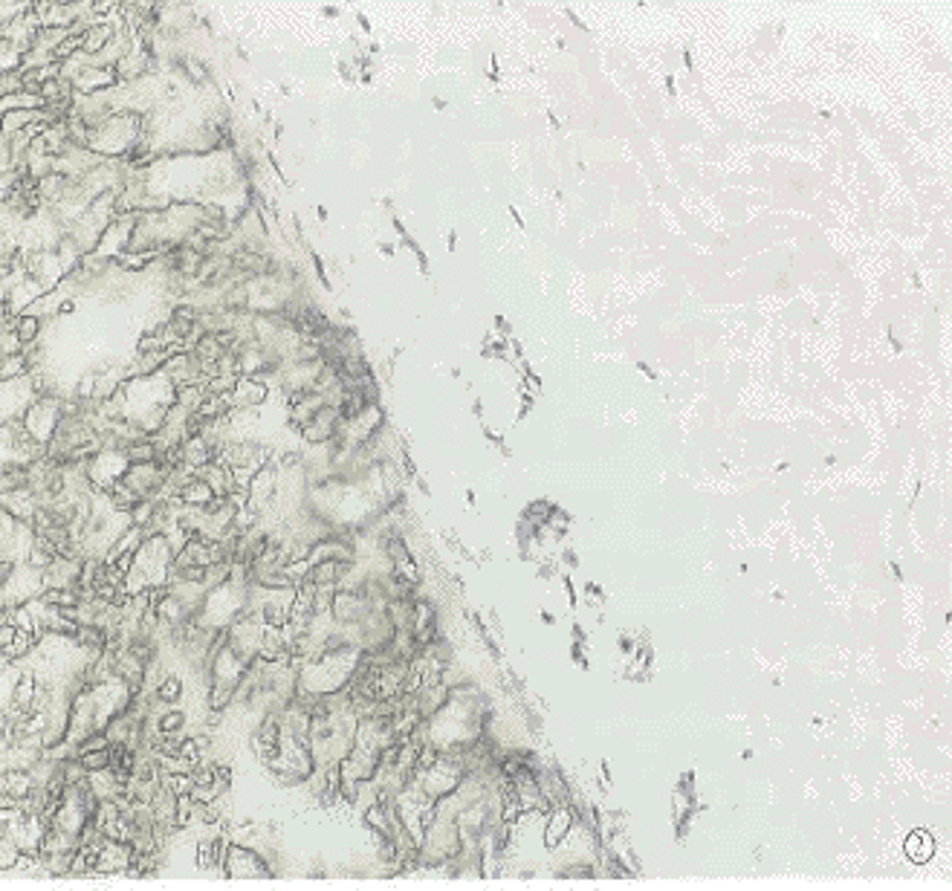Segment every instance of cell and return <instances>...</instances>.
<instances>
[{"mask_svg":"<svg viewBox=\"0 0 952 891\" xmlns=\"http://www.w3.org/2000/svg\"><path fill=\"white\" fill-rule=\"evenodd\" d=\"M576 819H579V810L570 802L556 805V807L547 810V822H545V848L547 851H556L567 840V833L573 830Z\"/></svg>","mask_w":952,"mask_h":891,"instance_id":"cell-1","label":"cell"},{"mask_svg":"<svg viewBox=\"0 0 952 891\" xmlns=\"http://www.w3.org/2000/svg\"><path fill=\"white\" fill-rule=\"evenodd\" d=\"M935 837H932V833L929 830H923V827H915L912 833H909V837H906V842H903V851H906V857L912 860V862H918V865H923V862H929L932 857H935Z\"/></svg>","mask_w":952,"mask_h":891,"instance_id":"cell-4","label":"cell"},{"mask_svg":"<svg viewBox=\"0 0 952 891\" xmlns=\"http://www.w3.org/2000/svg\"><path fill=\"white\" fill-rule=\"evenodd\" d=\"M116 6H119V4H104V0H98V4H93V12H96V15H111Z\"/></svg>","mask_w":952,"mask_h":891,"instance_id":"cell-15","label":"cell"},{"mask_svg":"<svg viewBox=\"0 0 952 891\" xmlns=\"http://www.w3.org/2000/svg\"><path fill=\"white\" fill-rule=\"evenodd\" d=\"M113 741H111V735L108 733H104V730H96V733H90L84 741H79L76 747H79V752H93V750H108Z\"/></svg>","mask_w":952,"mask_h":891,"instance_id":"cell-12","label":"cell"},{"mask_svg":"<svg viewBox=\"0 0 952 891\" xmlns=\"http://www.w3.org/2000/svg\"><path fill=\"white\" fill-rule=\"evenodd\" d=\"M15 333H18V339H21L24 348H32L38 342V333H41V316H35V313H18Z\"/></svg>","mask_w":952,"mask_h":891,"instance_id":"cell-7","label":"cell"},{"mask_svg":"<svg viewBox=\"0 0 952 891\" xmlns=\"http://www.w3.org/2000/svg\"><path fill=\"white\" fill-rule=\"evenodd\" d=\"M270 397V388L267 382H260L255 376H243L238 379L235 385V408H252V406H260L263 400Z\"/></svg>","mask_w":952,"mask_h":891,"instance_id":"cell-3","label":"cell"},{"mask_svg":"<svg viewBox=\"0 0 952 891\" xmlns=\"http://www.w3.org/2000/svg\"><path fill=\"white\" fill-rule=\"evenodd\" d=\"M163 787H168L174 796H186L194 790L191 772H163Z\"/></svg>","mask_w":952,"mask_h":891,"instance_id":"cell-10","label":"cell"},{"mask_svg":"<svg viewBox=\"0 0 952 891\" xmlns=\"http://www.w3.org/2000/svg\"><path fill=\"white\" fill-rule=\"evenodd\" d=\"M156 727H160L163 735H183L186 730V712L183 709H171L166 715L156 718Z\"/></svg>","mask_w":952,"mask_h":891,"instance_id":"cell-9","label":"cell"},{"mask_svg":"<svg viewBox=\"0 0 952 891\" xmlns=\"http://www.w3.org/2000/svg\"><path fill=\"white\" fill-rule=\"evenodd\" d=\"M166 348L168 345H166V339L160 336V333H142V339L136 342V356H142V353H160Z\"/></svg>","mask_w":952,"mask_h":891,"instance_id":"cell-13","label":"cell"},{"mask_svg":"<svg viewBox=\"0 0 952 891\" xmlns=\"http://www.w3.org/2000/svg\"><path fill=\"white\" fill-rule=\"evenodd\" d=\"M180 695H183V680L177 675H166L153 689L156 703H174V700H180Z\"/></svg>","mask_w":952,"mask_h":891,"instance_id":"cell-8","label":"cell"},{"mask_svg":"<svg viewBox=\"0 0 952 891\" xmlns=\"http://www.w3.org/2000/svg\"><path fill=\"white\" fill-rule=\"evenodd\" d=\"M211 498H215V489H211L203 478L191 480V483L180 492V500H183V504H186V507H197V510L208 507V504H211Z\"/></svg>","mask_w":952,"mask_h":891,"instance_id":"cell-6","label":"cell"},{"mask_svg":"<svg viewBox=\"0 0 952 891\" xmlns=\"http://www.w3.org/2000/svg\"><path fill=\"white\" fill-rule=\"evenodd\" d=\"M59 313H64V316H70V313H76V301L73 298H64L61 304H59Z\"/></svg>","mask_w":952,"mask_h":891,"instance_id":"cell-16","label":"cell"},{"mask_svg":"<svg viewBox=\"0 0 952 891\" xmlns=\"http://www.w3.org/2000/svg\"><path fill=\"white\" fill-rule=\"evenodd\" d=\"M226 877L238 880V877H273L270 865L263 862L255 851L243 848L240 842H232L229 848V860H226Z\"/></svg>","mask_w":952,"mask_h":891,"instance_id":"cell-2","label":"cell"},{"mask_svg":"<svg viewBox=\"0 0 952 891\" xmlns=\"http://www.w3.org/2000/svg\"><path fill=\"white\" fill-rule=\"evenodd\" d=\"M156 455H160V449H156V443L153 437H142V440H133L128 449H125V458H128V466H145V463H156Z\"/></svg>","mask_w":952,"mask_h":891,"instance_id":"cell-5","label":"cell"},{"mask_svg":"<svg viewBox=\"0 0 952 891\" xmlns=\"http://www.w3.org/2000/svg\"><path fill=\"white\" fill-rule=\"evenodd\" d=\"M686 810H689V799H686V802H683V793L677 790V793H674V822H683Z\"/></svg>","mask_w":952,"mask_h":891,"instance_id":"cell-14","label":"cell"},{"mask_svg":"<svg viewBox=\"0 0 952 891\" xmlns=\"http://www.w3.org/2000/svg\"><path fill=\"white\" fill-rule=\"evenodd\" d=\"M79 761L84 764L87 772L111 770V747L108 750H93V752H79Z\"/></svg>","mask_w":952,"mask_h":891,"instance_id":"cell-11","label":"cell"}]
</instances>
